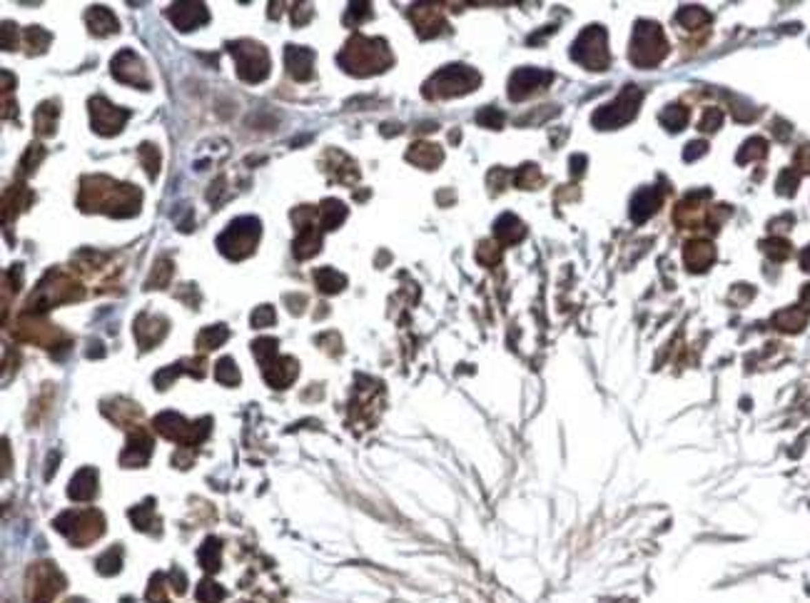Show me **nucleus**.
<instances>
[{"mask_svg":"<svg viewBox=\"0 0 810 603\" xmlns=\"http://www.w3.org/2000/svg\"><path fill=\"white\" fill-rule=\"evenodd\" d=\"M229 332L225 324H215V327H205L202 332H200V337H197V347L202 349H217L222 341H227Z\"/></svg>","mask_w":810,"mask_h":603,"instance_id":"31","label":"nucleus"},{"mask_svg":"<svg viewBox=\"0 0 810 603\" xmlns=\"http://www.w3.org/2000/svg\"><path fill=\"white\" fill-rule=\"evenodd\" d=\"M571 58L576 63H581L583 67H588V70H606L608 63H611L606 30L601 25H588L576 38L574 47H571Z\"/></svg>","mask_w":810,"mask_h":603,"instance_id":"8","label":"nucleus"},{"mask_svg":"<svg viewBox=\"0 0 810 603\" xmlns=\"http://www.w3.org/2000/svg\"><path fill=\"white\" fill-rule=\"evenodd\" d=\"M676 20H678L681 25L688 28V30H698V28L708 25L711 23V15L703 10V8L698 6H686L681 8L678 13H676Z\"/></svg>","mask_w":810,"mask_h":603,"instance_id":"28","label":"nucleus"},{"mask_svg":"<svg viewBox=\"0 0 810 603\" xmlns=\"http://www.w3.org/2000/svg\"><path fill=\"white\" fill-rule=\"evenodd\" d=\"M262 227L257 217H237L227 224V230L217 237V247L227 260H245L255 252L260 242Z\"/></svg>","mask_w":810,"mask_h":603,"instance_id":"5","label":"nucleus"},{"mask_svg":"<svg viewBox=\"0 0 810 603\" xmlns=\"http://www.w3.org/2000/svg\"><path fill=\"white\" fill-rule=\"evenodd\" d=\"M252 327L255 329H264L269 327L272 321H275V309L269 307V304H262V307H257L255 312H252Z\"/></svg>","mask_w":810,"mask_h":603,"instance_id":"43","label":"nucleus"},{"mask_svg":"<svg viewBox=\"0 0 810 603\" xmlns=\"http://www.w3.org/2000/svg\"><path fill=\"white\" fill-rule=\"evenodd\" d=\"M394 58L382 38L354 35L340 53V65L352 75H372L392 65Z\"/></svg>","mask_w":810,"mask_h":603,"instance_id":"2","label":"nucleus"},{"mask_svg":"<svg viewBox=\"0 0 810 603\" xmlns=\"http://www.w3.org/2000/svg\"><path fill=\"white\" fill-rule=\"evenodd\" d=\"M229 55L237 63V75L245 83H262L267 80L269 70H272V60H269L267 47L255 40H235L227 45Z\"/></svg>","mask_w":810,"mask_h":603,"instance_id":"6","label":"nucleus"},{"mask_svg":"<svg viewBox=\"0 0 810 603\" xmlns=\"http://www.w3.org/2000/svg\"><path fill=\"white\" fill-rule=\"evenodd\" d=\"M554 75L549 70H539V67H519L509 78V98L511 100H526L534 92L543 90L549 85Z\"/></svg>","mask_w":810,"mask_h":603,"instance_id":"11","label":"nucleus"},{"mask_svg":"<svg viewBox=\"0 0 810 603\" xmlns=\"http://www.w3.org/2000/svg\"><path fill=\"white\" fill-rule=\"evenodd\" d=\"M494 237H497L501 244H517L526 237V227H523V222L517 215L506 212V215H501L497 222H494Z\"/></svg>","mask_w":810,"mask_h":603,"instance_id":"18","label":"nucleus"},{"mask_svg":"<svg viewBox=\"0 0 810 603\" xmlns=\"http://www.w3.org/2000/svg\"><path fill=\"white\" fill-rule=\"evenodd\" d=\"M477 123L484 125V127H494V130H499L503 125V112L497 110V107H484V110L477 112Z\"/></svg>","mask_w":810,"mask_h":603,"instance_id":"40","label":"nucleus"},{"mask_svg":"<svg viewBox=\"0 0 810 603\" xmlns=\"http://www.w3.org/2000/svg\"><path fill=\"white\" fill-rule=\"evenodd\" d=\"M314 282H317V287L324 295H337V292H342L346 287V277L332 267H320L314 269Z\"/></svg>","mask_w":810,"mask_h":603,"instance_id":"22","label":"nucleus"},{"mask_svg":"<svg viewBox=\"0 0 810 603\" xmlns=\"http://www.w3.org/2000/svg\"><path fill=\"white\" fill-rule=\"evenodd\" d=\"M170 277H172V262L167 260V257H163V260H157V264L152 267V275H150V279H147V287H150V289L152 287H155V289L167 287Z\"/></svg>","mask_w":810,"mask_h":603,"instance_id":"33","label":"nucleus"},{"mask_svg":"<svg viewBox=\"0 0 810 603\" xmlns=\"http://www.w3.org/2000/svg\"><path fill=\"white\" fill-rule=\"evenodd\" d=\"M98 566H100V573H115V571L120 569V549H115V553L107 551V553L98 561Z\"/></svg>","mask_w":810,"mask_h":603,"instance_id":"46","label":"nucleus"},{"mask_svg":"<svg viewBox=\"0 0 810 603\" xmlns=\"http://www.w3.org/2000/svg\"><path fill=\"white\" fill-rule=\"evenodd\" d=\"M661 207V192L656 187H643L631 200V220L634 222H646L648 217L656 215Z\"/></svg>","mask_w":810,"mask_h":603,"instance_id":"16","label":"nucleus"},{"mask_svg":"<svg viewBox=\"0 0 810 603\" xmlns=\"http://www.w3.org/2000/svg\"><path fill=\"white\" fill-rule=\"evenodd\" d=\"M320 220H322V230H337L346 220L344 202H340V200H324L320 207Z\"/></svg>","mask_w":810,"mask_h":603,"instance_id":"23","label":"nucleus"},{"mask_svg":"<svg viewBox=\"0 0 810 603\" xmlns=\"http://www.w3.org/2000/svg\"><path fill=\"white\" fill-rule=\"evenodd\" d=\"M720 123H723V112L718 110V107H706L703 110V118H700L698 127L703 132H716L720 127Z\"/></svg>","mask_w":810,"mask_h":603,"instance_id":"41","label":"nucleus"},{"mask_svg":"<svg viewBox=\"0 0 810 603\" xmlns=\"http://www.w3.org/2000/svg\"><path fill=\"white\" fill-rule=\"evenodd\" d=\"M294 13V25H304L309 18L314 15L312 6H307V3H300V6H294L292 10H289V15Z\"/></svg>","mask_w":810,"mask_h":603,"instance_id":"48","label":"nucleus"},{"mask_svg":"<svg viewBox=\"0 0 810 603\" xmlns=\"http://www.w3.org/2000/svg\"><path fill=\"white\" fill-rule=\"evenodd\" d=\"M167 18L177 30H195L209 20V10L205 3H175L167 10Z\"/></svg>","mask_w":810,"mask_h":603,"instance_id":"12","label":"nucleus"},{"mask_svg":"<svg viewBox=\"0 0 810 603\" xmlns=\"http://www.w3.org/2000/svg\"><path fill=\"white\" fill-rule=\"evenodd\" d=\"M140 160H143V165H145V170H147V175H150L152 180L157 178V172H160V150H157L155 145H150V142H145V145H140Z\"/></svg>","mask_w":810,"mask_h":603,"instance_id":"34","label":"nucleus"},{"mask_svg":"<svg viewBox=\"0 0 810 603\" xmlns=\"http://www.w3.org/2000/svg\"><path fill=\"white\" fill-rule=\"evenodd\" d=\"M800 299H803V304H808L810 307V284H805V287L800 289Z\"/></svg>","mask_w":810,"mask_h":603,"instance_id":"51","label":"nucleus"},{"mask_svg":"<svg viewBox=\"0 0 810 603\" xmlns=\"http://www.w3.org/2000/svg\"><path fill=\"white\" fill-rule=\"evenodd\" d=\"M130 118V110H123V107L112 105L105 98H92L90 100V123L92 130L98 135H118L123 130V125Z\"/></svg>","mask_w":810,"mask_h":603,"instance_id":"10","label":"nucleus"},{"mask_svg":"<svg viewBox=\"0 0 810 603\" xmlns=\"http://www.w3.org/2000/svg\"><path fill=\"white\" fill-rule=\"evenodd\" d=\"M197 598L205 603H212V601H220L222 598V591L217 589V584H209V581H205L202 586H200V591H197Z\"/></svg>","mask_w":810,"mask_h":603,"instance_id":"47","label":"nucleus"},{"mask_svg":"<svg viewBox=\"0 0 810 603\" xmlns=\"http://www.w3.org/2000/svg\"><path fill=\"white\" fill-rule=\"evenodd\" d=\"M760 249H763L765 257L773 260V262H785L791 257V242L783 240V237H768V240L760 242Z\"/></svg>","mask_w":810,"mask_h":603,"instance_id":"29","label":"nucleus"},{"mask_svg":"<svg viewBox=\"0 0 810 603\" xmlns=\"http://www.w3.org/2000/svg\"><path fill=\"white\" fill-rule=\"evenodd\" d=\"M479 83H481L479 72L471 70L469 65H446L439 72H434L424 83V98H457V95H466V92L477 90Z\"/></svg>","mask_w":810,"mask_h":603,"instance_id":"3","label":"nucleus"},{"mask_svg":"<svg viewBox=\"0 0 810 603\" xmlns=\"http://www.w3.org/2000/svg\"><path fill=\"white\" fill-rule=\"evenodd\" d=\"M372 18V6L369 3H354V6L346 8L344 13V25H360L362 20Z\"/></svg>","mask_w":810,"mask_h":603,"instance_id":"38","label":"nucleus"},{"mask_svg":"<svg viewBox=\"0 0 810 603\" xmlns=\"http://www.w3.org/2000/svg\"><path fill=\"white\" fill-rule=\"evenodd\" d=\"M798 182H800V172H798L796 167H788V170H783V172H780V178H778V184H776L778 195L793 197V195H796V190H798Z\"/></svg>","mask_w":810,"mask_h":603,"instance_id":"35","label":"nucleus"},{"mask_svg":"<svg viewBox=\"0 0 810 603\" xmlns=\"http://www.w3.org/2000/svg\"><path fill=\"white\" fill-rule=\"evenodd\" d=\"M215 377H217V381H222V384H237V381H240V372H237L235 361L229 359V357L217 361Z\"/></svg>","mask_w":810,"mask_h":603,"instance_id":"36","label":"nucleus"},{"mask_svg":"<svg viewBox=\"0 0 810 603\" xmlns=\"http://www.w3.org/2000/svg\"><path fill=\"white\" fill-rule=\"evenodd\" d=\"M477 260L481 264H486V267H491V264H497L499 262V249H497V244H491V242H481L479 244V249H477Z\"/></svg>","mask_w":810,"mask_h":603,"instance_id":"44","label":"nucleus"},{"mask_svg":"<svg viewBox=\"0 0 810 603\" xmlns=\"http://www.w3.org/2000/svg\"><path fill=\"white\" fill-rule=\"evenodd\" d=\"M320 247H322V232L317 230V224L307 222L302 224V227H297V237H294V244H292L297 260L314 257L320 252Z\"/></svg>","mask_w":810,"mask_h":603,"instance_id":"17","label":"nucleus"},{"mask_svg":"<svg viewBox=\"0 0 810 603\" xmlns=\"http://www.w3.org/2000/svg\"><path fill=\"white\" fill-rule=\"evenodd\" d=\"M110 72L112 78L125 83V85H135L140 90H147L150 87V78H147V67L140 60L138 53H132L130 47L120 50L110 63Z\"/></svg>","mask_w":810,"mask_h":603,"instance_id":"9","label":"nucleus"},{"mask_svg":"<svg viewBox=\"0 0 810 603\" xmlns=\"http://www.w3.org/2000/svg\"><path fill=\"white\" fill-rule=\"evenodd\" d=\"M683 262L691 272H706L716 262V247L706 240H693L683 247Z\"/></svg>","mask_w":810,"mask_h":603,"instance_id":"15","label":"nucleus"},{"mask_svg":"<svg viewBox=\"0 0 810 603\" xmlns=\"http://www.w3.org/2000/svg\"><path fill=\"white\" fill-rule=\"evenodd\" d=\"M58 103H43V105L35 110V127H38V135H52L55 132V123H58Z\"/></svg>","mask_w":810,"mask_h":603,"instance_id":"25","label":"nucleus"},{"mask_svg":"<svg viewBox=\"0 0 810 603\" xmlns=\"http://www.w3.org/2000/svg\"><path fill=\"white\" fill-rule=\"evenodd\" d=\"M658 120L666 130L681 132L688 125V120H691V112H688V107H683V105H668L666 110L661 112Z\"/></svg>","mask_w":810,"mask_h":603,"instance_id":"27","label":"nucleus"},{"mask_svg":"<svg viewBox=\"0 0 810 603\" xmlns=\"http://www.w3.org/2000/svg\"><path fill=\"white\" fill-rule=\"evenodd\" d=\"M152 452V441L145 436V434H138V439H132L130 446H127V452L123 454V464L127 466H140L147 461V456H150Z\"/></svg>","mask_w":810,"mask_h":603,"instance_id":"26","label":"nucleus"},{"mask_svg":"<svg viewBox=\"0 0 810 603\" xmlns=\"http://www.w3.org/2000/svg\"><path fill=\"white\" fill-rule=\"evenodd\" d=\"M708 152V142H703V140H693V142L686 145V150H683V160L686 162H693V160L703 158Z\"/></svg>","mask_w":810,"mask_h":603,"instance_id":"45","label":"nucleus"},{"mask_svg":"<svg viewBox=\"0 0 810 603\" xmlns=\"http://www.w3.org/2000/svg\"><path fill=\"white\" fill-rule=\"evenodd\" d=\"M406 160L414 165H419V167H424V170H434L437 165H442V160H444V152H442V147L439 145H431V142H414L412 147H409V152H406Z\"/></svg>","mask_w":810,"mask_h":603,"instance_id":"20","label":"nucleus"},{"mask_svg":"<svg viewBox=\"0 0 810 603\" xmlns=\"http://www.w3.org/2000/svg\"><path fill=\"white\" fill-rule=\"evenodd\" d=\"M25 40L28 45H30V53H43L48 47V43H50V33H45L43 28L33 25L25 30Z\"/></svg>","mask_w":810,"mask_h":603,"instance_id":"37","label":"nucleus"},{"mask_svg":"<svg viewBox=\"0 0 810 603\" xmlns=\"http://www.w3.org/2000/svg\"><path fill=\"white\" fill-rule=\"evenodd\" d=\"M409 15H412L414 25H417V33L422 35V38H434V35L444 33L446 20L442 18V13H439L434 6H414L412 10H409Z\"/></svg>","mask_w":810,"mask_h":603,"instance_id":"14","label":"nucleus"},{"mask_svg":"<svg viewBox=\"0 0 810 603\" xmlns=\"http://www.w3.org/2000/svg\"><path fill=\"white\" fill-rule=\"evenodd\" d=\"M805 321H808V312L803 307H788L773 317V324H778V329H783V332H800Z\"/></svg>","mask_w":810,"mask_h":603,"instance_id":"24","label":"nucleus"},{"mask_svg":"<svg viewBox=\"0 0 810 603\" xmlns=\"http://www.w3.org/2000/svg\"><path fill=\"white\" fill-rule=\"evenodd\" d=\"M95 481H98V474L92 472V469H80V472L72 476L68 494H70V498H75V501H87V498L95 496Z\"/></svg>","mask_w":810,"mask_h":603,"instance_id":"21","label":"nucleus"},{"mask_svg":"<svg viewBox=\"0 0 810 603\" xmlns=\"http://www.w3.org/2000/svg\"><path fill=\"white\" fill-rule=\"evenodd\" d=\"M43 158H45V150H43L40 145H30L25 152V158L20 160V167H23L25 175H30V172H35V165H38Z\"/></svg>","mask_w":810,"mask_h":603,"instance_id":"42","label":"nucleus"},{"mask_svg":"<svg viewBox=\"0 0 810 603\" xmlns=\"http://www.w3.org/2000/svg\"><path fill=\"white\" fill-rule=\"evenodd\" d=\"M765 152H768V142H765L763 138H751L745 140L743 147L738 150V162L745 165V162H753V160H760L765 158Z\"/></svg>","mask_w":810,"mask_h":603,"instance_id":"32","label":"nucleus"},{"mask_svg":"<svg viewBox=\"0 0 810 603\" xmlns=\"http://www.w3.org/2000/svg\"><path fill=\"white\" fill-rule=\"evenodd\" d=\"M796 170L798 172H808L810 175V145H803L800 150L796 152Z\"/></svg>","mask_w":810,"mask_h":603,"instance_id":"49","label":"nucleus"},{"mask_svg":"<svg viewBox=\"0 0 810 603\" xmlns=\"http://www.w3.org/2000/svg\"><path fill=\"white\" fill-rule=\"evenodd\" d=\"M85 20H87L90 33L98 35V38H105V35H110V33H118V18H115V15H112V10H107L105 6H92L90 10L85 13Z\"/></svg>","mask_w":810,"mask_h":603,"instance_id":"19","label":"nucleus"},{"mask_svg":"<svg viewBox=\"0 0 810 603\" xmlns=\"http://www.w3.org/2000/svg\"><path fill=\"white\" fill-rule=\"evenodd\" d=\"M200 561L205 564V569H217V564H220V544H217V538H207V544L200 551Z\"/></svg>","mask_w":810,"mask_h":603,"instance_id":"39","label":"nucleus"},{"mask_svg":"<svg viewBox=\"0 0 810 603\" xmlns=\"http://www.w3.org/2000/svg\"><path fill=\"white\" fill-rule=\"evenodd\" d=\"M668 55V40L658 23L641 20L631 38V63L638 67H654Z\"/></svg>","mask_w":810,"mask_h":603,"instance_id":"4","label":"nucleus"},{"mask_svg":"<svg viewBox=\"0 0 810 603\" xmlns=\"http://www.w3.org/2000/svg\"><path fill=\"white\" fill-rule=\"evenodd\" d=\"M641 100H643V92L634 85H626L611 103L599 107L591 120H594V125L599 130H614V127H621V125H628L638 115Z\"/></svg>","mask_w":810,"mask_h":603,"instance_id":"7","label":"nucleus"},{"mask_svg":"<svg viewBox=\"0 0 810 603\" xmlns=\"http://www.w3.org/2000/svg\"><path fill=\"white\" fill-rule=\"evenodd\" d=\"M511 178H514V184L521 187V190H536V187L543 182L541 172H539L536 165H521Z\"/></svg>","mask_w":810,"mask_h":603,"instance_id":"30","label":"nucleus"},{"mask_svg":"<svg viewBox=\"0 0 810 603\" xmlns=\"http://www.w3.org/2000/svg\"><path fill=\"white\" fill-rule=\"evenodd\" d=\"M140 190L130 184H120L110 178H85L78 204L85 212H107L115 217L138 215L140 210Z\"/></svg>","mask_w":810,"mask_h":603,"instance_id":"1","label":"nucleus"},{"mask_svg":"<svg viewBox=\"0 0 810 603\" xmlns=\"http://www.w3.org/2000/svg\"><path fill=\"white\" fill-rule=\"evenodd\" d=\"M284 63H287V72L294 80L307 83L314 75V50L302 45H287L284 47Z\"/></svg>","mask_w":810,"mask_h":603,"instance_id":"13","label":"nucleus"},{"mask_svg":"<svg viewBox=\"0 0 810 603\" xmlns=\"http://www.w3.org/2000/svg\"><path fill=\"white\" fill-rule=\"evenodd\" d=\"M800 267L805 269V272H810V247H805L803 252H800Z\"/></svg>","mask_w":810,"mask_h":603,"instance_id":"50","label":"nucleus"}]
</instances>
